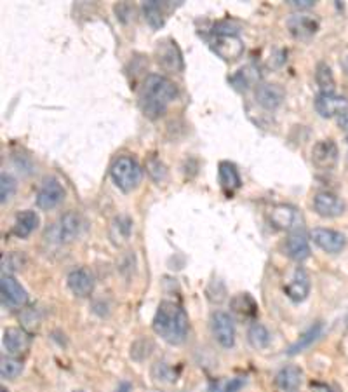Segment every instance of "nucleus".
<instances>
[{
    "instance_id": "nucleus-1",
    "label": "nucleus",
    "mask_w": 348,
    "mask_h": 392,
    "mask_svg": "<svg viewBox=\"0 0 348 392\" xmlns=\"http://www.w3.org/2000/svg\"><path fill=\"white\" fill-rule=\"evenodd\" d=\"M178 98V87L171 79L152 73L145 79L140 93V107L145 117L155 121L164 116L169 105Z\"/></svg>"
},
{
    "instance_id": "nucleus-2",
    "label": "nucleus",
    "mask_w": 348,
    "mask_h": 392,
    "mask_svg": "<svg viewBox=\"0 0 348 392\" xmlns=\"http://www.w3.org/2000/svg\"><path fill=\"white\" fill-rule=\"evenodd\" d=\"M154 331L171 346L183 344L188 333V316L183 307L172 300L158 303L154 317Z\"/></svg>"
},
{
    "instance_id": "nucleus-3",
    "label": "nucleus",
    "mask_w": 348,
    "mask_h": 392,
    "mask_svg": "<svg viewBox=\"0 0 348 392\" xmlns=\"http://www.w3.org/2000/svg\"><path fill=\"white\" fill-rule=\"evenodd\" d=\"M110 177L113 180L115 187L120 188L122 192H133L138 188L143 178V170L138 164L136 159L129 157V155H122V157L115 159V162L110 168Z\"/></svg>"
},
{
    "instance_id": "nucleus-4",
    "label": "nucleus",
    "mask_w": 348,
    "mask_h": 392,
    "mask_svg": "<svg viewBox=\"0 0 348 392\" xmlns=\"http://www.w3.org/2000/svg\"><path fill=\"white\" fill-rule=\"evenodd\" d=\"M155 58H157V63L165 72L176 73L185 70L183 54H181V49L172 39L161 40L157 44V47H155Z\"/></svg>"
},
{
    "instance_id": "nucleus-5",
    "label": "nucleus",
    "mask_w": 348,
    "mask_h": 392,
    "mask_svg": "<svg viewBox=\"0 0 348 392\" xmlns=\"http://www.w3.org/2000/svg\"><path fill=\"white\" fill-rule=\"evenodd\" d=\"M315 112L324 119H331V117L338 116L348 112V98L338 96L334 93H319L313 101Z\"/></svg>"
},
{
    "instance_id": "nucleus-6",
    "label": "nucleus",
    "mask_w": 348,
    "mask_h": 392,
    "mask_svg": "<svg viewBox=\"0 0 348 392\" xmlns=\"http://www.w3.org/2000/svg\"><path fill=\"white\" fill-rule=\"evenodd\" d=\"M65 199V188L56 178H47L44 180L42 187L39 188L37 194V206L44 211H51V209L57 208Z\"/></svg>"
},
{
    "instance_id": "nucleus-7",
    "label": "nucleus",
    "mask_w": 348,
    "mask_h": 392,
    "mask_svg": "<svg viewBox=\"0 0 348 392\" xmlns=\"http://www.w3.org/2000/svg\"><path fill=\"white\" fill-rule=\"evenodd\" d=\"M211 49L225 62H235L244 53V42L237 35H214L211 40Z\"/></svg>"
},
{
    "instance_id": "nucleus-8",
    "label": "nucleus",
    "mask_w": 348,
    "mask_h": 392,
    "mask_svg": "<svg viewBox=\"0 0 348 392\" xmlns=\"http://www.w3.org/2000/svg\"><path fill=\"white\" fill-rule=\"evenodd\" d=\"M212 335H214V339L218 340V344L225 349H230V347H234L235 344V324L234 319L230 317V314L218 312L212 314Z\"/></svg>"
},
{
    "instance_id": "nucleus-9",
    "label": "nucleus",
    "mask_w": 348,
    "mask_h": 392,
    "mask_svg": "<svg viewBox=\"0 0 348 392\" xmlns=\"http://www.w3.org/2000/svg\"><path fill=\"white\" fill-rule=\"evenodd\" d=\"M0 295H2V305L4 307H21L28 302L26 289L16 281L12 276L4 274L0 279Z\"/></svg>"
},
{
    "instance_id": "nucleus-10",
    "label": "nucleus",
    "mask_w": 348,
    "mask_h": 392,
    "mask_svg": "<svg viewBox=\"0 0 348 392\" xmlns=\"http://www.w3.org/2000/svg\"><path fill=\"white\" fill-rule=\"evenodd\" d=\"M284 293L289 300L293 302L300 303L309 296L310 293V277L306 274V270L303 267H298V269L293 272L291 279L287 281V285H284Z\"/></svg>"
},
{
    "instance_id": "nucleus-11",
    "label": "nucleus",
    "mask_w": 348,
    "mask_h": 392,
    "mask_svg": "<svg viewBox=\"0 0 348 392\" xmlns=\"http://www.w3.org/2000/svg\"><path fill=\"white\" fill-rule=\"evenodd\" d=\"M310 235L313 244L326 253H340L347 246V238L333 229H313Z\"/></svg>"
},
{
    "instance_id": "nucleus-12",
    "label": "nucleus",
    "mask_w": 348,
    "mask_h": 392,
    "mask_svg": "<svg viewBox=\"0 0 348 392\" xmlns=\"http://www.w3.org/2000/svg\"><path fill=\"white\" fill-rule=\"evenodd\" d=\"M313 209L322 218H336V216L343 215L345 202L333 192H319L313 197Z\"/></svg>"
},
{
    "instance_id": "nucleus-13",
    "label": "nucleus",
    "mask_w": 348,
    "mask_h": 392,
    "mask_svg": "<svg viewBox=\"0 0 348 392\" xmlns=\"http://www.w3.org/2000/svg\"><path fill=\"white\" fill-rule=\"evenodd\" d=\"M338 145L333 140H320L312 148V161L320 170H329L338 162Z\"/></svg>"
},
{
    "instance_id": "nucleus-14",
    "label": "nucleus",
    "mask_w": 348,
    "mask_h": 392,
    "mask_svg": "<svg viewBox=\"0 0 348 392\" xmlns=\"http://www.w3.org/2000/svg\"><path fill=\"white\" fill-rule=\"evenodd\" d=\"M270 222L279 231H291L300 223V213L289 204H277L270 211Z\"/></svg>"
},
{
    "instance_id": "nucleus-15",
    "label": "nucleus",
    "mask_w": 348,
    "mask_h": 392,
    "mask_svg": "<svg viewBox=\"0 0 348 392\" xmlns=\"http://www.w3.org/2000/svg\"><path fill=\"white\" fill-rule=\"evenodd\" d=\"M66 283H68V288L72 289L73 295L80 296V299L91 296V293L94 292V277L87 269L72 270L66 277Z\"/></svg>"
},
{
    "instance_id": "nucleus-16",
    "label": "nucleus",
    "mask_w": 348,
    "mask_h": 392,
    "mask_svg": "<svg viewBox=\"0 0 348 392\" xmlns=\"http://www.w3.org/2000/svg\"><path fill=\"white\" fill-rule=\"evenodd\" d=\"M256 101L266 110H275L284 101V89L277 84H259L256 87Z\"/></svg>"
},
{
    "instance_id": "nucleus-17",
    "label": "nucleus",
    "mask_w": 348,
    "mask_h": 392,
    "mask_svg": "<svg viewBox=\"0 0 348 392\" xmlns=\"http://www.w3.org/2000/svg\"><path fill=\"white\" fill-rule=\"evenodd\" d=\"M4 347L12 356L26 353L30 347V335L21 328H8L4 331Z\"/></svg>"
},
{
    "instance_id": "nucleus-18",
    "label": "nucleus",
    "mask_w": 348,
    "mask_h": 392,
    "mask_svg": "<svg viewBox=\"0 0 348 392\" xmlns=\"http://www.w3.org/2000/svg\"><path fill=\"white\" fill-rule=\"evenodd\" d=\"M80 232H82V218L73 211L63 215L62 222H59V229H57L59 241L65 242V244L73 242L79 238Z\"/></svg>"
},
{
    "instance_id": "nucleus-19",
    "label": "nucleus",
    "mask_w": 348,
    "mask_h": 392,
    "mask_svg": "<svg viewBox=\"0 0 348 392\" xmlns=\"http://www.w3.org/2000/svg\"><path fill=\"white\" fill-rule=\"evenodd\" d=\"M218 180L223 190H225L228 195H232L235 190H239L242 185L241 175H239L237 168H235V164H232V162L228 161L219 162Z\"/></svg>"
},
{
    "instance_id": "nucleus-20",
    "label": "nucleus",
    "mask_w": 348,
    "mask_h": 392,
    "mask_svg": "<svg viewBox=\"0 0 348 392\" xmlns=\"http://www.w3.org/2000/svg\"><path fill=\"white\" fill-rule=\"evenodd\" d=\"M172 9V4L169 2H158V0H148L143 4V15L148 25L154 30H158L164 26L165 15Z\"/></svg>"
},
{
    "instance_id": "nucleus-21",
    "label": "nucleus",
    "mask_w": 348,
    "mask_h": 392,
    "mask_svg": "<svg viewBox=\"0 0 348 392\" xmlns=\"http://www.w3.org/2000/svg\"><path fill=\"white\" fill-rule=\"evenodd\" d=\"M230 307H232V312L241 317V319L255 321L258 317V303H256V300L249 293H239V295H235L232 299V302H230Z\"/></svg>"
},
{
    "instance_id": "nucleus-22",
    "label": "nucleus",
    "mask_w": 348,
    "mask_h": 392,
    "mask_svg": "<svg viewBox=\"0 0 348 392\" xmlns=\"http://www.w3.org/2000/svg\"><path fill=\"white\" fill-rule=\"evenodd\" d=\"M259 80H262V73H259V69H256L255 65L244 66L235 75L230 77V84L237 91H248L255 86L258 87Z\"/></svg>"
},
{
    "instance_id": "nucleus-23",
    "label": "nucleus",
    "mask_w": 348,
    "mask_h": 392,
    "mask_svg": "<svg viewBox=\"0 0 348 392\" xmlns=\"http://www.w3.org/2000/svg\"><path fill=\"white\" fill-rule=\"evenodd\" d=\"M286 253L289 258L295 262H303L310 256V242L302 232H295L287 238L286 241Z\"/></svg>"
},
{
    "instance_id": "nucleus-24",
    "label": "nucleus",
    "mask_w": 348,
    "mask_h": 392,
    "mask_svg": "<svg viewBox=\"0 0 348 392\" xmlns=\"http://www.w3.org/2000/svg\"><path fill=\"white\" fill-rule=\"evenodd\" d=\"M287 28H289V32L293 33L295 37H298V39H309V37L315 35L317 30H319V23L315 21L313 18H310V16H293V18H289V21H287Z\"/></svg>"
},
{
    "instance_id": "nucleus-25",
    "label": "nucleus",
    "mask_w": 348,
    "mask_h": 392,
    "mask_svg": "<svg viewBox=\"0 0 348 392\" xmlns=\"http://www.w3.org/2000/svg\"><path fill=\"white\" fill-rule=\"evenodd\" d=\"M39 215L35 211H21L15 220L12 225V234L19 239H25L32 234L33 231L39 229Z\"/></svg>"
},
{
    "instance_id": "nucleus-26",
    "label": "nucleus",
    "mask_w": 348,
    "mask_h": 392,
    "mask_svg": "<svg viewBox=\"0 0 348 392\" xmlns=\"http://www.w3.org/2000/svg\"><path fill=\"white\" fill-rule=\"evenodd\" d=\"M302 377H303V371L300 370L298 366H286L277 373L275 384L279 385L282 391L291 392L296 391V389L302 385Z\"/></svg>"
},
{
    "instance_id": "nucleus-27",
    "label": "nucleus",
    "mask_w": 348,
    "mask_h": 392,
    "mask_svg": "<svg viewBox=\"0 0 348 392\" xmlns=\"http://www.w3.org/2000/svg\"><path fill=\"white\" fill-rule=\"evenodd\" d=\"M315 82L319 86L320 93H333L334 86V75H333V70L327 63H319L315 69Z\"/></svg>"
},
{
    "instance_id": "nucleus-28",
    "label": "nucleus",
    "mask_w": 348,
    "mask_h": 392,
    "mask_svg": "<svg viewBox=\"0 0 348 392\" xmlns=\"http://www.w3.org/2000/svg\"><path fill=\"white\" fill-rule=\"evenodd\" d=\"M248 340L255 349H265L270 344V333L263 324L253 323L248 331Z\"/></svg>"
},
{
    "instance_id": "nucleus-29",
    "label": "nucleus",
    "mask_w": 348,
    "mask_h": 392,
    "mask_svg": "<svg viewBox=\"0 0 348 392\" xmlns=\"http://www.w3.org/2000/svg\"><path fill=\"white\" fill-rule=\"evenodd\" d=\"M320 333H322V324H315V326H312L309 331H306V333H303L302 337H300V340L295 344V346L289 347V353H287V354L295 356V354L305 350L306 347H310L313 342H315L317 339H319Z\"/></svg>"
},
{
    "instance_id": "nucleus-30",
    "label": "nucleus",
    "mask_w": 348,
    "mask_h": 392,
    "mask_svg": "<svg viewBox=\"0 0 348 392\" xmlns=\"http://www.w3.org/2000/svg\"><path fill=\"white\" fill-rule=\"evenodd\" d=\"M246 385L244 377L235 378H221V380L212 382L209 392H239Z\"/></svg>"
},
{
    "instance_id": "nucleus-31",
    "label": "nucleus",
    "mask_w": 348,
    "mask_h": 392,
    "mask_svg": "<svg viewBox=\"0 0 348 392\" xmlns=\"http://www.w3.org/2000/svg\"><path fill=\"white\" fill-rule=\"evenodd\" d=\"M23 371V361L16 359V357H2L0 361V377L6 380H12V378L19 377Z\"/></svg>"
},
{
    "instance_id": "nucleus-32",
    "label": "nucleus",
    "mask_w": 348,
    "mask_h": 392,
    "mask_svg": "<svg viewBox=\"0 0 348 392\" xmlns=\"http://www.w3.org/2000/svg\"><path fill=\"white\" fill-rule=\"evenodd\" d=\"M16 187H18V184H16L15 178L11 175L2 173V177H0V202L2 204L11 201L12 195L16 194Z\"/></svg>"
},
{
    "instance_id": "nucleus-33",
    "label": "nucleus",
    "mask_w": 348,
    "mask_h": 392,
    "mask_svg": "<svg viewBox=\"0 0 348 392\" xmlns=\"http://www.w3.org/2000/svg\"><path fill=\"white\" fill-rule=\"evenodd\" d=\"M131 229H133V223H131L129 218H126V216H119V218H115L111 231H117V235L113 238V241L115 242L127 241L131 234Z\"/></svg>"
},
{
    "instance_id": "nucleus-34",
    "label": "nucleus",
    "mask_w": 348,
    "mask_h": 392,
    "mask_svg": "<svg viewBox=\"0 0 348 392\" xmlns=\"http://www.w3.org/2000/svg\"><path fill=\"white\" fill-rule=\"evenodd\" d=\"M147 168H148V173H150V177L154 178L155 181H162V180H165V177H167V170H165V166L162 164L161 161H157V159H150Z\"/></svg>"
},
{
    "instance_id": "nucleus-35",
    "label": "nucleus",
    "mask_w": 348,
    "mask_h": 392,
    "mask_svg": "<svg viewBox=\"0 0 348 392\" xmlns=\"http://www.w3.org/2000/svg\"><path fill=\"white\" fill-rule=\"evenodd\" d=\"M237 32V26L228 21H219L218 25H214V35H235Z\"/></svg>"
},
{
    "instance_id": "nucleus-36",
    "label": "nucleus",
    "mask_w": 348,
    "mask_h": 392,
    "mask_svg": "<svg viewBox=\"0 0 348 392\" xmlns=\"http://www.w3.org/2000/svg\"><path fill=\"white\" fill-rule=\"evenodd\" d=\"M289 6L295 9H298V11H303V9H310L315 6V2L313 0H289Z\"/></svg>"
},
{
    "instance_id": "nucleus-37",
    "label": "nucleus",
    "mask_w": 348,
    "mask_h": 392,
    "mask_svg": "<svg viewBox=\"0 0 348 392\" xmlns=\"http://www.w3.org/2000/svg\"><path fill=\"white\" fill-rule=\"evenodd\" d=\"M338 126H340L341 131L348 136V112H345V114H341V116L338 117Z\"/></svg>"
},
{
    "instance_id": "nucleus-38",
    "label": "nucleus",
    "mask_w": 348,
    "mask_h": 392,
    "mask_svg": "<svg viewBox=\"0 0 348 392\" xmlns=\"http://www.w3.org/2000/svg\"><path fill=\"white\" fill-rule=\"evenodd\" d=\"M312 391L313 392H334L333 389L326 384H312Z\"/></svg>"
},
{
    "instance_id": "nucleus-39",
    "label": "nucleus",
    "mask_w": 348,
    "mask_h": 392,
    "mask_svg": "<svg viewBox=\"0 0 348 392\" xmlns=\"http://www.w3.org/2000/svg\"><path fill=\"white\" fill-rule=\"evenodd\" d=\"M115 392H131V389H129V385L124 384V385H120V387L117 389V391H115Z\"/></svg>"
},
{
    "instance_id": "nucleus-40",
    "label": "nucleus",
    "mask_w": 348,
    "mask_h": 392,
    "mask_svg": "<svg viewBox=\"0 0 348 392\" xmlns=\"http://www.w3.org/2000/svg\"><path fill=\"white\" fill-rule=\"evenodd\" d=\"M341 66H343L345 72L348 73V56H345V58H343V63H341Z\"/></svg>"
},
{
    "instance_id": "nucleus-41",
    "label": "nucleus",
    "mask_w": 348,
    "mask_h": 392,
    "mask_svg": "<svg viewBox=\"0 0 348 392\" xmlns=\"http://www.w3.org/2000/svg\"><path fill=\"white\" fill-rule=\"evenodd\" d=\"M0 392H9V391L6 387H2V389H0Z\"/></svg>"
},
{
    "instance_id": "nucleus-42",
    "label": "nucleus",
    "mask_w": 348,
    "mask_h": 392,
    "mask_svg": "<svg viewBox=\"0 0 348 392\" xmlns=\"http://www.w3.org/2000/svg\"><path fill=\"white\" fill-rule=\"evenodd\" d=\"M75 392H84V391H75Z\"/></svg>"
},
{
    "instance_id": "nucleus-43",
    "label": "nucleus",
    "mask_w": 348,
    "mask_h": 392,
    "mask_svg": "<svg viewBox=\"0 0 348 392\" xmlns=\"http://www.w3.org/2000/svg\"><path fill=\"white\" fill-rule=\"evenodd\" d=\"M291 392H298V391H291Z\"/></svg>"
}]
</instances>
